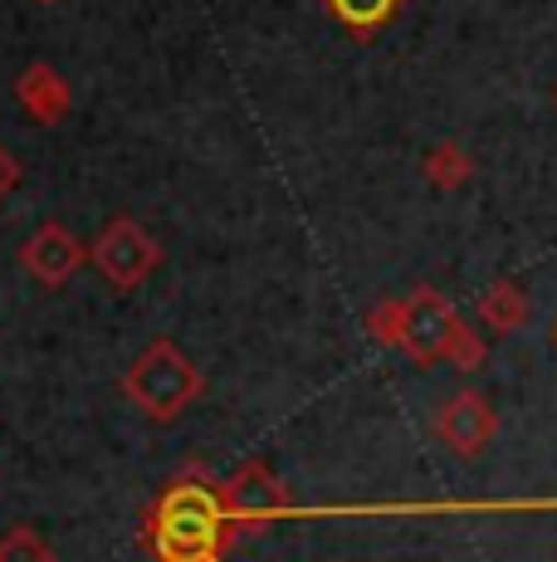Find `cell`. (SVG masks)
Wrapping results in <instances>:
<instances>
[{
  "label": "cell",
  "instance_id": "cell-1",
  "mask_svg": "<svg viewBox=\"0 0 557 562\" xmlns=\"http://www.w3.org/2000/svg\"><path fill=\"white\" fill-rule=\"evenodd\" d=\"M143 543L157 562H225L235 528L220 499V480H211L201 464H186L143 509Z\"/></svg>",
  "mask_w": 557,
  "mask_h": 562
},
{
  "label": "cell",
  "instance_id": "cell-2",
  "mask_svg": "<svg viewBox=\"0 0 557 562\" xmlns=\"http://www.w3.org/2000/svg\"><path fill=\"white\" fill-rule=\"evenodd\" d=\"M406 299V338L401 352L416 367L450 362L455 372H479L489 362V342L479 338L475 323L459 318V308L450 304L435 284H416Z\"/></svg>",
  "mask_w": 557,
  "mask_h": 562
},
{
  "label": "cell",
  "instance_id": "cell-3",
  "mask_svg": "<svg viewBox=\"0 0 557 562\" xmlns=\"http://www.w3.org/2000/svg\"><path fill=\"white\" fill-rule=\"evenodd\" d=\"M123 396L152 426H171L206 396V372L171 338H152L123 372Z\"/></svg>",
  "mask_w": 557,
  "mask_h": 562
},
{
  "label": "cell",
  "instance_id": "cell-4",
  "mask_svg": "<svg viewBox=\"0 0 557 562\" xmlns=\"http://www.w3.org/2000/svg\"><path fill=\"white\" fill-rule=\"evenodd\" d=\"M162 259H167L162 240L143 221H133V215H113L89 240V265L99 269V279L109 289H117V294H137L162 269Z\"/></svg>",
  "mask_w": 557,
  "mask_h": 562
},
{
  "label": "cell",
  "instance_id": "cell-5",
  "mask_svg": "<svg viewBox=\"0 0 557 562\" xmlns=\"http://www.w3.org/2000/svg\"><path fill=\"white\" fill-rule=\"evenodd\" d=\"M220 499H225V514H230V528L235 538L245 533H260V528L278 524L288 514V484L278 480L264 460H245L235 464L230 474L220 480Z\"/></svg>",
  "mask_w": 557,
  "mask_h": 562
},
{
  "label": "cell",
  "instance_id": "cell-6",
  "mask_svg": "<svg viewBox=\"0 0 557 562\" xmlns=\"http://www.w3.org/2000/svg\"><path fill=\"white\" fill-rule=\"evenodd\" d=\"M435 440L450 450L455 460H479L499 436V411L479 386H459L455 396H445L441 411L431 420Z\"/></svg>",
  "mask_w": 557,
  "mask_h": 562
},
{
  "label": "cell",
  "instance_id": "cell-7",
  "mask_svg": "<svg viewBox=\"0 0 557 562\" xmlns=\"http://www.w3.org/2000/svg\"><path fill=\"white\" fill-rule=\"evenodd\" d=\"M83 265H89V245L59 221H45L35 235H25V245H20V269H25L39 289H49V294L69 284Z\"/></svg>",
  "mask_w": 557,
  "mask_h": 562
},
{
  "label": "cell",
  "instance_id": "cell-8",
  "mask_svg": "<svg viewBox=\"0 0 557 562\" xmlns=\"http://www.w3.org/2000/svg\"><path fill=\"white\" fill-rule=\"evenodd\" d=\"M15 103L20 113H30L39 127H59L73 113V89L55 64H30L15 79Z\"/></svg>",
  "mask_w": 557,
  "mask_h": 562
},
{
  "label": "cell",
  "instance_id": "cell-9",
  "mask_svg": "<svg viewBox=\"0 0 557 562\" xmlns=\"http://www.w3.org/2000/svg\"><path fill=\"white\" fill-rule=\"evenodd\" d=\"M479 323H485L489 333H499V338H509V333H523L528 328V318H533V304H528V294H523V284L519 279H495V284L479 294Z\"/></svg>",
  "mask_w": 557,
  "mask_h": 562
},
{
  "label": "cell",
  "instance_id": "cell-10",
  "mask_svg": "<svg viewBox=\"0 0 557 562\" xmlns=\"http://www.w3.org/2000/svg\"><path fill=\"white\" fill-rule=\"evenodd\" d=\"M406 0H323V10L333 15V25H342V35H352L357 45L377 40L382 30L396 25Z\"/></svg>",
  "mask_w": 557,
  "mask_h": 562
},
{
  "label": "cell",
  "instance_id": "cell-11",
  "mask_svg": "<svg viewBox=\"0 0 557 562\" xmlns=\"http://www.w3.org/2000/svg\"><path fill=\"white\" fill-rule=\"evenodd\" d=\"M475 171H479V161L469 147H459V143H435L431 153L421 157V177L431 181L435 191H459V187H469L475 181Z\"/></svg>",
  "mask_w": 557,
  "mask_h": 562
},
{
  "label": "cell",
  "instance_id": "cell-12",
  "mask_svg": "<svg viewBox=\"0 0 557 562\" xmlns=\"http://www.w3.org/2000/svg\"><path fill=\"white\" fill-rule=\"evenodd\" d=\"M0 562H55V543L35 524H10L0 533Z\"/></svg>",
  "mask_w": 557,
  "mask_h": 562
},
{
  "label": "cell",
  "instance_id": "cell-13",
  "mask_svg": "<svg viewBox=\"0 0 557 562\" xmlns=\"http://www.w3.org/2000/svg\"><path fill=\"white\" fill-rule=\"evenodd\" d=\"M367 333L382 342V348L401 352V338H406V299H382V304L367 313Z\"/></svg>",
  "mask_w": 557,
  "mask_h": 562
},
{
  "label": "cell",
  "instance_id": "cell-14",
  "mask_svg": "<svg viewBox=\"0 0 557 562\" xmlns=\"http://www.w3.org/2000/svg\"><path fill=\"white\" fill-rule=\"evenodd\" d=\"M15 187H20V161H15V153H10L5 143H0V201H5Z\"/></svg>",
  "mask_w": 557,
  "mask_h": 562
},
{
  "label": "cell",
  "instance_id": "cell-15",
  "mask_svg": "<svg viewBox=\"0 0 557 562\" xmlns=\"http://www.w3.org/2000/svg\"><path fill=\"white\" fill-rule=\"evenodd\" d=\"M35 5H59V0H35Z\"/></svg>",
  "mask_w": 557,
  "mask_h": 562
},
{
  "label": "cell",
  "instance_id": "cell-16",
  "mask_svg": "<svg viewBox=\"0 0 557 562\" xmlns=\"http://www.w3.org/2000/svg\"><path fill=\"white\" fill-rule=\"evenodd\" d=\"M553 562H557V553H553Z\"/></svg>",
  "mask_w": 557,
  "mask_h": 562
}]
</instances>
